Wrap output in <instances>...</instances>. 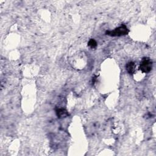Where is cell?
<instances>
[{"instance_id":"6da1fadb","label":"cell","mask_w":156,"mask_h":156,"mask_svg":"<svg viewBox=\"0 0 156 156\" xmlns=\"http://www.w3.org/2000/svg\"><path fill=\"white\" fill-rule=\"evenodd\" d=\"M129 33V29L125 25H122L113 31L106 32V34L112 37H120L125 35Z\"/></svg>"},{"instance_id":"7a4b0ae2","label":"cell","mask_w":156,"mask_h":156,"mask_svg":"<svg viewBox=\"0 0 156 156\" xmlns=\"http://www.w3.org/2000/svg\"><path fill=\"white\" fill-rule=\"evenodd\" d=\"M153 68V62L151 59L148 57H145L140 62V70L145 73H149Z\"/></svg>"},{"instance_id":"3957f363","label":"cell","mask_w":156,"mask_h":156,"mask_svg":"<svg viewBox=\"0 0 156 156\" xmlns=\"http://www.w3.org/2000/svg\"><path fill=\"white\" fill-rule=\"evenodd\" d=\"M126 69L128 73L133 75L135 71V63L132 61L129 62L126 65Z\"/></svg>"},{"instance_id":"277c9868","label":"cell","mask_w":156,"mask_h":156,"mask_svg":"<svg viewBox=\"0 0 156 156\" xmlns=\"http://www.w3.org/2000/svg\"><path fill=\"white\" fill-rule=\"evenodd\" d=\"M56 114L58 117L63 118L66 117L68 115V113L65 109H56Z\"/></svg>"},{"instance_id":"5b68a950","label":"cell","mask_w":156,"mask_h":156,"mask_svg":"<svg viewBox=\"0 0 156 156\" xmlns=\"http://www.w3.org/2000/svg\"><path fill=\"white\" fill-rule=\"evenodd\" d=\"M88 46H89L91 48H95L97 47V42H96V40L95 39H91L89 40V42L88 43Z\"/></svg>"}]
</instances>
